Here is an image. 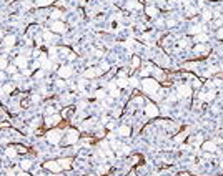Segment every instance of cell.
Returning <instances> with one entry per match:
<instances>
[{
  "label": "cell",
  "mask_w": 223,
  "mask_h": 176,
  "mask_svg": "<svg viewBox=\"0 0 223 176\" xmlns=\"http://www.w3.org/2000/svg\"><path fill=\"white\" fill-rule=\"evenodd\" d=\"M77 140H78V131L70 130V131H67V136L63 138V145H75Z\"/></svg>",
  "instance_id": "3957f363"
},
{
  "label": "cell",
  "mask_w": 223,
  "mask_h": 176,
  "mask_svg": "<svg viewBox=\"0 0 223 176\" xmlns=\"http://www.w3.org/2000/svg\"><path fill=\"white\" fill-rule=\"evenodd\" d=\"M48 53H50V57H55V55H57V48H55V47H52Z\"/></svg>",
  "instance_id": "836d02e7"
},
{
  "label": "cell",
  "mask_w": 223,
  "mask_h": 176,
  "mask_svg": "<svg viewBox=\"0 0 223 176\" xmlns=\"http://www.w3.org/2000/svg\"><path fill=\"white\" fill-rule=\"evenodd\" d=\"M57 87H65V81H63V80H57Z\"/></svg>",
  "instance_id": "f35d334b"
},
{
  "label": "cell",
  "mask_w": 223,
  "mask_h": 176,
  "mask_svg": "<svg viewBox=\"0 0 223 176\" xmlns=\"http://www.w3.org/2000/svg\"><path fill=\"white\" fill-rule=\"evenodd\" d=\"M196 40H198V42H207V40H208V35L198 33V35H196Z\"/></svg>",
  "instance_id": "d4e9b609"
},
{
  "label": "cell",
  "mask_w": 223,
  "mask_h": 176,
  "mask_svg": "<svg viewBox=\"0 0 223 176\" xmlns=\"http://www.w3.org/2000/svg\"><path fill=\"white\" fill-rule=\"evenodd\" d=\"M118 153H120V155H127V153H130V148H128V146H123V145H122Z\"/></svg>",
  "instance_id": "83f0119b"
},
{
  "label": "cell",
  "mask_w": 223,
  "mask_h": 176,
  "mask_svg": "<svg viewBox=\"0 0 223 176\" xmlns=\"http://www.w3.org/2000/svg\"><path fill=\"white\" fill-rule=\"evenodd\" d=\"M20 166H22V169H23V171H27V169H30V166H32V161H30V160H23Z\"/></svg>",
  "instance_id": "44dd1931"
},
{
  "label": "cell",
  "mask_w": 223,
  "mask_h": 176,
  "mask_svg": "<svg viewBox=\"0 0 223 176\" xmlns=\"http://www.w3.org/2000/svg\"><path fill=\"white\" fill-rule=\"evenodd\" d=\"M202 28H203V27H200V25H196V27H191V28H190V33H191V35L200 33V32H202Z\"/></svg>",
  "instance_id": "603a6c76"
},
{
  "label": "cell",
  "mask_w": 223,
  "mask_h": 176,
  "mask_svg": "<svg viewBox=\"0 0 223 176\" xmlns=\"http://www.w3.org/2000/svg\"><path fill=\"white\" fill-rule=\"evenodd\" d=\"M42 76H43V72H42V70H38V72L35 73V78H42Z\"/></svg>",
  "instance_id": "d590c367"
},
{
  "label": "cell",
  "mask_w": 223,
  "mask_h": 176,
  "mask_svg": "<svg viewBox=\"0 0 223 176\" xmlns=\"http://www.w3.org/2000/svg\"><path fill=\"white\" fill-rule=\"evenodd\" d=\"M203 149H207V151H215V149H216V143L215 141H205V143H203Z\"/></svg>",
  "instance_id": "4fadbf2b"
},
{
  "label": "cell",
  "mask_w": 223,
  "mask_h": 176,
  "mask_svg": "<svg viewBox=\"0 0 223 176\" xmlns=\"http://www.w3.org/2000/svg\"><path fill=\"white\" fill-rule=\"evenodd\" d=\"M52 30L57 32V33H63V32H65V25H63V22H58V20L52 22Z\"/></svg>",
  "instance_id": "ba28073f"
},
{
  "label": "cell",
  "mask_w": 223,
  "mask_h": 176,
  "mask_svg": "<svg viewBox=\"0 0 223 176\" xmlns=\"http://www.w3.org/2000/svg\"><path fill=\"white\" fill-rule=\"evenodd\" d=\"M5 155H7L8 158H12V160H14L15 156H17V148H15V146H10V148H7V149H5Z\"/></svg>",
  "instance_id": "9a60e30c"
},
{
  "label": "cell",
  "mask_w": 223,
  "mask_h": 176,
  "mask_svg": "<svg viewBox=\"0 0 223 176\" xmlns=\"http://www.w3.org/2000/svg\"><path fill=\"white\" fill-rule=\"evenodd\" d=\"M7 70H8V73H15V70H17V68L12 65V67H7Z\"/></svg>",
  "instance_id": "74e56055"
},
{
  "label": "cell",
  "mask_w": 223,
  "mask_h": 176,
  "mask_svg": "<svg viewBox=\"0 0 223 176\" xmlns=\"http://www.w3.org/2000/svg\"><path fill=\"white\" fill-rule=\"evenodd\" d=\"M143 88H145L147 93H150L153 96H156V93H158V83H156V80H152V78L143 80Z\"/></svg>",
  "instance_id": "6da1fadb"
},
{
  "label": "cell",
  "mask_w": 223,
  "mask_h": 176,
  "mask_svg": "<svg viewBox=\"0 0 223 176\" xmlns=\"http://www.w3.org/2000/svg\"><path fill=\"white\" fill-rule=\"evenodd\" d=\"M5 2H10V0H5Z\"/></svg>",
  "instance_id": "f6af8a7d"
},
{
  "label": "cell",
  "mask_w": 223,
  "mask_h": 176,
  "mask_svg": "<svg viewBox=\"0 0 223 176\" xmlns=\"http://www.w3.org/2000/svg\"><path fill=\"white\" fill-rule=\"evenodd\" d=\"M100 73H102L100 68H88V70H85L83 76H85V78H95L97 75H100Z\"/></svg>",
  "instance_id": "9c48e42d"
},
{
  "label": "cell",
  "mask_w": 223,
  "mask_h": 176,
  "mask_svg": "<svg viewBox=\"0 0 223 176\" xmlns=\"http://www.w3.org/2000/svg\"><path fill=\"white\" fill-rule=\"evenodd\" d=\"M110 95L113 96V98H117V96L120 95V91H118V88L113 85V83H110Z\"/></svg>",
  "instance_id": "e0dca14e"
},
{
  "label": "cell",
  "mask_w": 223,
  "mask_h": 176,
  "mask_svg": "<svg viewBox=\"0 0 223 176\" xmlns=\"http://www.w3.org/2000/svg\"><path fill=\"white\" fill-rule=\"evenodd\" d=\"M130 85L137 87V85H138V80H137V78H132V80H130Z\"/></svg>",
  "instance_id": "8d00e7d4"
},
{
  "label": "cell",
  "mask_w": 223,
  "mask_h": 176,
  "mask_svg": "<svg viewBox=\"0 0 223 176\" xmlns=\"http://www.w3.org/2000/svg\"><path fill=\"white\" fill-rule=\"evenodd\" d=\"M222 143H223V140H222Z\"/></svg>",
  "instance_id": "7dc6e473"
},
{
  "label": "cell",
  "mask_w": 223,
  "mask_h": 176,
  "mask_svg": "<svg viewBox=\"0 0 223 176\" xmlns=\"http://www.w3.org/2000/svg\"><path fill=\"white\" fill-rule=\"evenodd\" d=\"M178 45H180V48H185L187 45H188V40H187V38H183V40H180V43H178Z\"/></svg>",
  "instance_id": "4dcf8cb0"
},
{
  "label": "cell",
  "mask_w": 223,
  "mask_h": 176,
  "mask_svg": "<svg viewBox=\"0 0 223 176\" xmlns=\"http://www.w3.org/2000/svg\"><path fill=\"white\" fill-rule=\"evenodd\" d=\"M62 17V12L60 10H54V12H52V18H55V20H57V18H60Z\"/></svg>",
  "instance_id": "f1b7e54d"
},
{
  "label": "cell",
  "mask_w": 223,
  "mask_h": 176,
  "mask_svg": "<svg viewBox=\"0 0 223 176\" xmlns=\"http://www.w3.org/2000/svg\"><path fill=\"white\" fill-rule=\"evenodd\" d=\"M170 2H178V0H170Z\"/></svg>",
  "instance_id": "7bdbcfd3"
},
{
  "label": "cell",
  "mask_w": 223,
  "mask_h": 176,
  "mask_svg": "<svg viewBox=\"0 0 223 176\" xmlns=\"http://www.w3.org/2000/svg\"><path fill=\"white\" fill-rule=\"evenodd\" d=\"M2 35H3V33H2V30H0V40H2Z\"/></svg>",
  "instance_id": "b9f144b4"
},
{
  "label": "cell",
  "mask_w": 223,
  "mask_h": 176,
  "mask_svg": "<svg viewBox=\"0 0 223 176\" xmlns=\"http://www.w3.org/2000/svg\"><path fill=\"white\" fill-rule=\"evenodd\" d=\"M222 169H223V161H222Z\"/></svg>",
  "instance_id": "ee69618b"
},
{
  "label": "cell",
  "mask_w": 223,
  "mask_h": 176,
  "mask_svg": "<svg viewBox=\"0 0 223 176\" xmlns=\"http://www.w3.org/2000/svg\"><path fill=\"white\" fill-rule=\"evenodd\" d=\"M218 37H220V38H223V30H220V32H218Z\"/></svg>",
  "instance_id": "60d3db41"
},
{
  "label": "cell",
  "mask_w": 223,
  "mask_h": 176,
  "mask_svg": "<svg viewBox=\"0 0 223 176\" xmlns=\"http://www.w3.org/2000/svg\"><path fill=\"white\" fill-rule=\"evenodd\" d=\"M127 83H128V81L125 80V78H120V80H117V85H118L120 88H125V87H127Z\"/></svg>",
  "instance_id": "4316f807"
},
{
  "label": "cell",
  "mask_w": 223,
  "mask_h": 176,
  "mask_svg": "<svg viewBox=\"0 0 223 176\" xmlns=\"http://www.w3.org/2000/svg\"><path fill=\"white\" fill-rule=\"evenodd\" d=\"M47 140L48 143H52V145H57V143L62 140V131L60 130H50V131H47Z\"/></svg>",
  "instance_id": "7a4b0ae2"
},
{
  "label": "cell",
  "mask_w": 223,
  "mask_h": 176,
  "mask_svg": "<svg viewBox=\"0 0 223 176\" xmlns=\"http://www.w3.org/2000/svg\"><path fill=\"white\" fill-rule=\"evenodd\" d=\"M145 113H147L150 118H155V116L158 115V108H156V105L148 103V105H147V108H145Z\"/></svg>",
  "instance_id": "5b68a950"
},
{
  "label": "cell",
  "mask_w": 223,
  "mask_h": 176,
  "mask_svg": "<svg viewBox=\"0 0 223 176\" xmlns=\"http://www.w3.org/2000/svg\"><path fill=\"white\" fill-rule=\"evenodd\" d=\"M178 95L180 96H190L191 95V88L190 87H187V85H182V87H178Z\"/></svg>",
  "instance_id": "30bf717a"
},
{
  "label": "cell",
  "mask_w": 223,
  "mask_h": 176,
  "mask_svg": "<svg viewBox=\"0 0 223 176\" xmlns=\"http://www.w3.org/2000/svg\"><path fill=\"white\" fill-rule=\"evenodd\" d=\"M200 98H202V100H205V102H211V100L215 98V91L211 90V91H208V93H202V95H200Z\"/></svg>",
  "instance_id": "5bb4252c"
},
{
  "label": "cell",
  "mask_w": 223,
  "mask_h": 176,
  "mask_svg": "<svg viewBox=\"0 0 223 176\" xmlns=\"http://www.w3.org/2000/svg\"><path fill=\"white\" fill-rule=\"evenodd\" d=\"M57 121H60V116L58 115H48L47 118H45V123H47V125H55Z\"/></svg>",
  "instance_id": "7c38bea8"
},
{
  "label": "cell",
  "mask_w": 223,
  "mask_h": 176,
  "mask_svg": "<svg viewBox=\"0 0 223 176\" xmlns=\"http://www.w3.org/2000/svg\"><path fill=\"white\" fill-rule=\"evenodd\" d=\"M5 68H7V58L0 57V70H5Z\"/></svg>",
  "instance_id": "cb8c5ba5"
},
{
  "label": "cell",
  "mask_w": 223,
  "mask_h": 176,
  "mask_svg": "<svg viewBox=\"0 0 223 176\" xmlns=\"http://www.w3.org/2000/svg\"><path fill=\"white\" fill-rule=\"evenodd\" d=\"M15 67H19V68H23V70H25V68H27V58H25V57H17V58H15Z\"/></svg>",
  "instance_id": "8fae6325"
},
{
  "label": "cell",
  "mask_w": 223,
  "mask_h": 176,
  "mask_svg": "<svg viewBox=\"0 0 223 176\" xmlns=\"http://www.w3.org/2000/svg\"><path fill=\"white\" fill-rule=\"evenodd\" d=\"M185 136H187V133H182V135H178V136L175 138V141H176V143H182V140L185 138Z\"/></svg>",
  "instance_id": "1f68e13d"
},
{
  "label": "cell",
  "mask_w": 223,
  "mask_h": 176,
  "mask_svg": "<svg viewBox=\"0 0 223 176\" xmlns=\"http://www.w3.org/2000/svg\"><path fill=\"white\" fill-rule=\"evenodd\" d=\"M54 0H35V3H37V7H45V5H50Z\"/></svg>",
  "instance_id": "ac0fdd59"
},
{
  "label": "cell",
  "mask_w": 223,
  "mask_h": 176,
  "mask_svg": "<svg viewBox=\"0 0 223 176\" xmlns=\"http://www.w3.org/2000/svg\"><path fill=\"white\" fill-rule=\"evenodd\" d=\"M12 91H14V85L12 83H8V85H5L2 88V93H12Z\"/></svg>",
  "instance_id": "7402d4cb"
},
{
  "label": "cell",
  "mask_w": 223,
  "mask_h": 176,
  "mask_svg": "<svg viewBox=\"0 0 223 176\" xmlns=\"http://www.w3.org/2000/svg\"><path fill=\"white\" fill-rule=\"evenodd\" d=\"M43 168L48 169V171H52V173H60L62 169H63L58 161H47V163H43Z\"/></svg>",
  "instance_id": "277c9868"
},
{
  "label": "cell",
  "mask_w": 223,
  "mask_h": 176,
  "mask_svg": "<svg viewBox=\"0 0 223 176\" xmlns=\"http://www.w3.org/2000/svg\"><path fill=\"white\" fill-rule=\"evenodd\" d=\"M103 96H105V91H103V90H98V91H97V98H103Z\"/></svg>",
  "instance_id": "d6a6232c"
},
{
  "label": "cell",
  "mask_w": 223,
  "mask_h": 176,
  "mask_svg": "<svg viewBox=\"0 0 223 176\" xmlns=\"http://www.w3.org/2000/svg\"><path fill=\"white\" fill-rule=\"evenodd\" d=\"M118 133H120L122 136H128L130 133H132V130H130V126H125V125H123V126L118 128Z\"/></svg>",
  "instance_id": "2e32d148"
},
{
  "label": "cell",
  "mask_w": 223,
  "mask_h": 176,
  "mask_svg": "<svg viewBox=\"0 0 223 176\" xmlns=\"http://www.w3.org/2000/svg\"><path fill=\"white\" fill-rule=\"evenodd\" d=\"M0 17H2V14H0Z\"/></svg>",
  "instance_id": "bcb514c9"
},
{
  "label": "cell",
  "mask_w": 223,
  "mask_h": 176,
  "mask_svg": "<svg viewBox=\"0 0 223 176\" xmlns=\"http://www.w3.org/2000/svg\"><path fill=\"white\" fill-rule=\"evenodd\" d=\"M58 76H60V78H70V76H72V68L70 67H60L58 68Z\"/></svg>",
  "instance_id": "52a82bcc"
},
{
  "label": "cell",
  "mask_w": 223,
  "mask_h": 176,
  "mask_svg": "<svg viewBox=\"0 0 223 176\" xmlns=\"http://www.w3.org/2000/svg\"><path fill=\"white\" fill-rule=\"evenodd\" d=\"M54 113H55V108L48 106V108H47V115H54Z\"/></svg>",
  "instance_id": "e575fe53"
},
{
  "label": "cell",
  "mask_w": 223,
  "mask_h": 176,
  "mask_svg": "<svg viewBox=\"0 0 223 176\" xmlns=\"http://www.w3.org/2000/svg\"><path fill=\"white\" fill-rule=\"evenodd\" d=\"M17 176H30V175H28V173H23V171H19V175Z\"/></svg>",
  "instance_id": "ab89813d"
},
{
  "label": "cell",
  "mask_w": 223,
  "mask_h": 176,
  "mask_svg": "<svg viewBox=\"0 0 223 176\" xmlns=\"http://www.w3.org/2000/svg\"><path fill=\"white\" fill-rule=\"evenodd\" d=\"M156 14H158V10L155 7H147V15L148 17H156Z\"/></svg>",
  "instance_id": "d6986e66"
},
{
  "label": "cell",
  "mask_w": 223,
  "mask_h": 176,
  "mask_svg": "<svg viewBox=\"0 0 223 176\" xmlns=\"http://www.w3.org/2000/svg\"><path fill=\"white\" fill-rule=\"evenodd\" d=\"M138 65H140V58H138V57H133V60H132V68L135 70Z\"/></svg>",
  "instance_id": "484cf974"
},
{
  "label": "cell",
  "mask_w": 223,
  "mask_h": 176,
  "mask_svg": "<svg viewBox=\"0 0 223 176\" xmlns=\"http://www.w3.org/2000/svg\"><path fill=\"white\" fill-rule=\"evenodd\" d=\"M14 45H15V37H14V35H7V37L3 38V47H5V50L8 52Z\"/></svg>",
  "instance_id": "8992f818"
},
{
  "label": "cell",
  "mask_w": 223,
  "mask_h": 176,
  "mask_svg": "<svg viewBox=\"0 0 223 176\" xmlns=\"http://www.w3.org/2000/svg\"><path fill=\"white\" fill-rule=\"evenodd\" d=\"M210 18H211V12H210V10H205V12H203V20H210Z\"/></svg>",
  "instance_id": "f546056e"
},
{
  "label": "cell",
  "mask_w": 223,
  "mask_h": 176,
  "mask_svg": "<svg viewBox=\"0 0 223 176\" xmlns=\"http://www.w3.org/2000/svg\"><path fill=\"white\" fill-rule=\"evenodd\" d=\"M207 48H208V47H203V45H196V47L193 48V52H195V53H203V52L207 53V52H208Z\"/></svg>",
  "instance_id": "ffe728a7"
}]
</instances>
